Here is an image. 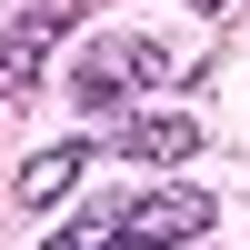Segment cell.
Here are the masks:
<instances>
[{"label":"cell","instance_id":"cell-1","mask_svg":"<svg viewBox=\"0 0 250 250\" xmlns=\"http://www.w3.org/2000/svg\"><path fill=\"white\" fill-rule=\"evenodd\" d=\"M190 70H200V50H190L180 30L120 20V30H100L90 50L70 60V100H80V110H140L150 90H180Z\"/></svg>","mask_w":250,"mask_h":250},{"label":"cell","instance_id":"cell-2","mask_svg":"<svg viewBox=\"0 0 250 250\" xmlns=\"http://www.w3.org/2000/svg\"><path fill=\"white\" fill-rule=\"evenodd\" d=\"M100 220H110V230H130V240H160V250H180V240H200L220 220V200L210 190H120V200H100Z\"/></svg>","mask_w":250,"mask_h":250},{"label":"cell","instance_id":"cell-3","mask_svg":"<svg viewBox=\"0 0 250 250\" xmlns=\"http://www.w3.org/2000/svg\"><path fill=\"white\" fill-rule=\"evenodd\" d=\"M200 120L190 110H120V130H110V150L120 160H140V170H180V160H200Z\"/></svg>","mask_w":250,"mask_h":250},{"label":"cell","instance_id":"cell-4","mask_svg":"<svg viewBox=\"0 0 250 250\" xmlns=\"http://www.w3.org/2000/svg\"><path fill=\"white\" fill-rule=\"evenodd\" d=\"M60 20H70V10H60V0H40V10H30V20H20V30H10V40H0V90H20V80H30V70H40V40H50V30H60Z\"/></svg>","mask_w":250,"mask_h":250},{"label":"cell","instance_id":"cell-5","mask_svg":"<svg viewBox=\"0 0 250 250\" xmlns=\"http://www.w3.org/2000/svg\"><path fill=\"white\" fill-rule=\"evenodd\" d=\"M80 160H90V140H60V150L20 160V200H30V210H40V200H60V190L80 180Z\"/></svg>","mask_w":250,"mask_h":250},{"label":"cell","instance_id":"cell-6","mask_svg":"<svg viewBox=\"0 0 250 250\" xmlns=\"http://www.w3.org/2000/svg\"><path fill=\"white\" fill-rule=\"evenodd\" d=\"M70 230H80V250H160V240H130V230H110V220H100V210H80Z\"/></svg>","mask_w":250,"mask_h":250},{"label":"cell","instance_id":"cell-7","mask_svg":"<svg viewBox=\"0 0 250 250\" xmlns=\"http://www.w3.org/2000/svg\"><path fill=\"white\" fill-rule=\"evenodd\" d=\"M40 250H80V230H60V240H40Z\"/></svg>","mask_w":250,"mask_h":250},{"label":"cell","instance_id":"cell-8","mask_svg":"<svg viewBox=\"0 0 250 250\" xmlns=\"http://www.w3.org/2000/svg\"><path fill=\"white\" fill-rule=\"evenodd\" d=\"M190 10H220V0H190Z\"/></svg>","mask_w":250,"mask_h":250}]
</instances>
